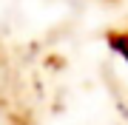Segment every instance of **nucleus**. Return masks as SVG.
<instances>
[{
    "mask_svg": "<svg viewBox=\"0 0 128 125\" xmlns=\"http://www.w3.org/2000/svg\"><path fill=\"white\" fill-rule=\"evenodd\" d=\"M105 43H108V48L114 51V54L128 60V23L117 26V28H108V31H105Z\"/></svg>",
    "mask_w": 128,
    "mask_h": 125,
    "instance_id": "obj_1",
    "label": "nucleus"
},
{
    "mask_svg": "<svg viewBox=\"0 0 128 125\" xmlns=\"http://www.w3.org/2000/svg\"><path fill=\"white\" fill-rule=\"evenodd\" d=\"M111 3H122V0H111ZM125 3H128V0H125Z\"/></svg>",
    "mask_w": 128,
    "mask_h": 125,
    "instance_id": "obj_2",
    "label": "nucleus"
}]
</instances>
